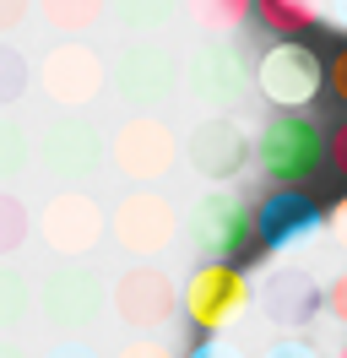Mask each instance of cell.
Instances as JSON below:
<instances>
[{
    "label": "cell",
    "instance_id": "5",
    "mask_svg": "<svg viewBox=\"0 0 347 358\" xmlns=\"http://www.w3.org/2000/svg\"><path fill=\"white\" fill-rule=\"evenodd\" d=\"M108 239L125 250L130 261H157L163 250L179 239V212L163 190L152 185H136L120 196V206L108 212Z\"/></svg>",
    "mask_w": 347,
    "mask_h": 358
},
{
    "label": "cell",
    "instance_id": "4",
    "mask_svg": "<svg viewBox=\"0 0 347 358\" xmlns=\"http://www.w3.org/2000/svg\"><path fill=\"white\" fill-rule=\"evenodd\" d=\"M179 304H185V315H190V326L201 336H217V331H228V326L244 320V310H250V277L234 261H201L185 277Z\"/></svg>",
    "mask_w": 347,
    "mask_h": 358
},
{
    "label": "cell",
    "instance_id": "13",
    "mask_svg": "<svg viewBox=\"0 0 347 358\" xmlns=\"http://www.w3.org/2000/svg\"><path fill=\"white\" fill-rule=\"evenodd\" d=\"M315 234H325V212L304 196L299 185H282V190H271V196L255 206V250L260 255L299 250V245H309Z\"/></svg>",
    "mask_w": 347,
    "mask_h": 358
},
{
    "label": "cell",
    "instance_id": "7",
    "mask_svg": "<svg viewBox=\"0 0 347 358\" xmlns=\"http://www.w3.org/2000/svg\"><path fill=\"white\" fill-rule=\"evenodd\" d=\"M104 157L125 185H157V179L174 169L179 141H174V125H163L157 114H130L125 125L108 136Z\"/></svg>",
    "mask_w": 347,
    "mask_h": 358
},
{
    "label": "cell",
    "instance_id": "20",
    "mask_svg": "<svg viewBox=\"0 0 347 358\" xmlns=\"http://www.w3.org/2000/svg\"><path fill=\"white\" fill-rule=\"evenodd\" d=\"M185 11H190V22L201 27V33L228 38L234 27H244L255 17V0H185Z\"/></svg>",
    "mask_w": 347,
    "mask_h": 358
},
{
    "label": "cell",
    "instance_id": "18",
    "mask_svg": "<svg viewBox=\"0 0 347 358\" xmlns=\"http://www.w3.org/2000/svg\"><path fill=\"white\" fill-rule=\"evenodd\" d=\"M38 6V17L55 33H65V38H82V33H92V27L108 17V0H33Z\"/></svg>",
    "mask_w": 347,
    "mask_h": 358
},
{
    "label": "cell",
    "instance_id": "28",
    "mask_svg": "<svg viewBox=\"0 0 347 358\" xmlns=\"http://www.w3.org/2000/svg\"><path fill=\"white\" fill-rule=\"evenodd\" d=\"M114 358H179V353H174L169 342H157L152 331H141V336H130V342H125Z\"/></svg>",
    "mask_w": 347,
    "mask_h": 358
},
{
    "label": "cell",
    "instance_id": "10",
    "mask_svg": "<svg viewBox=\"0 0 347 358\" xmlns=\"http://www.w3.org/2000/svg\"><path fill=\"white\" fill-rule=\"evenodd\" d=\"M33 76H38L43 98H49L55 109H92V103L104 98V87H108L104 55H98L92 44H76V38L55 44Z\"/></svg>",
    "mask_w": 347,
    "mask_h": 358
},
{
    "label": "cell",
    "instance_id": "23",
    "mask_svg": "<svg viewBox=\"0 0 347 358\" xmlns=\"http://www.w3.org/2000/svg\"><path fill=\"white\" fill-rule=\"evenodd\" d=\"M27 234H33V212H27V201H22L17 190L0 185V261H11V255L27 245Z\"/></svg>",
    "mask_w": 347,
    "mask_h": 358
},
{
    "label": "cell",
    "instance_id": "6",
    "mask_svg": "<svg viewBox=\"0 0 347 358\" xmlns=\"http://www.w3.org/2000/svg\"><path fill=\"white\" fill-rule=\"evenodd\" d=\"M108 87L120 92V103L130 114H152L163 109L179 87V60H174L169 44L157 38H136V44L120 49V60L108 66Z\"/></svg>",
    "mask_w": 347,
    "mask_h": 358
},
{
    "label": "cell",
    "instance_id": "22",
    "mask_svg": "<svg viewBox=\"0 0 347 358\" xmlns=\"http://www.w3.org/2000/svg\"><path fill=\"white\" fill-rule=\"evenodd\" d=\"M27 315H33V282L17 266L0 261V336H11Z\"/></svg>",
    "mask_w": 347,
    "mask_h": 358
},
{
    "label": "cell",
    "instance_id": "17",
    "mask_svg": "<svg viewBox=\"0 0 347 358\" xmlns=\"http://www.w3.org/2000/svg\"><path fill=\"white\" fill-rule=\"evenodd\" d=\"M255 17L277 38H304L315 22H325V0H255Z\"/></svg>",
    "mask_w": 347,
    "mask_h": 358
},
{
    "label": "cell",
    "instance_id": "26",
    "mask_svg": "<svg viewBox=\"0 0 347 358\" xmlns=\"http://www.w3.org/2000/svg\"><path fill=\"white\" fill-rule=\"evenodd\" d=\"M185 358H250V353H244V348H239L228 331H217V336H201V342H195Z\"/></svg>",
    "mask_w": 347,
    "mask_h": 358
},
{
    "label": "cell",
    "instance_id": "34",
    "mask_svg": "<svg viewBox=\"0 0 347 358\" xmlns=\"http://www.w3.org/2000/svg\"><path fill=\"white\" fill-rule=\"evenodd\" d=\"M325 22L337 33H347V0H325Z\"/></svg>",
    "mask_w": 347,
    "mask_h": 358
},
{
    "label": "cell",
    "instance_id": "35",
    "mask_svg": "<svg viewBox=\"0 0 347 358\" xmlns=\"http://www.w3.org/2000/svg\"><path fill=\"white\" fill-rule=\"evenodd\" d=\"M0 358H27V348H22V342H11V336H0Z\"/></svg>",
    "mask_w": 347,
    "mask_h": 358
},
{
    "label": "cell",
    "instance_id": "27",
    "mask_svg": "<svg viewBox=\"0 0 347 358\" xmlns=\"http://www.w3.org/2000/svg\"><path fill=\"white\" fill-rule=\"evenodd\" d=\"M325 169H331L337 179H347V120L325 131Z\"/></svg>",
    "mask_w": 347,
    "mask_h": 358
},
{
    "label": "cell",
    "instance_id": "24",
    "mask_svg": "<svg viewBox=\"0 0 347 358\" xmlns=\"http://www.w3.org/2000/svg\"><path fill=\"white\" fill-rule=\"evenodd\" d=\"M33 87V66L17 44H0V109H17Z\"/></svg>",
    "mask_w": 347,
    "mask_h": 358
},
{
    "label": "cell",
    "instance_id": "33",
    "mask_svg": "<svg viewBox=\"0 0 347 358\" xmlns=\"http://www.w3.org/2000/svg\"><path fill=\"white\" fill-rule=\"evenodd\" d=\"M43 358H98V348H87L82 336H65V342H55Z\"/></svg>",
    "mask_w": 347,
    "mask_h": 358
},
{
    "label": "cell",
    "instance_id": "14",
    "mask_svg": "<svg viewBox=\"0 0 347 358\" xmlns=\"http://www.w3.org/2000/svg\"><path fill=\"white\" fill-rule=\"evenodd\" d=\"M33 157L60 179H87L104 163V136H98V125H92L82 109H60V120L43 125Z\"/></svg>",
    "mask_w": 347,
    "mask_h": 358
},
{
    "label": "cell",
    "instance_id": "25",
    "mask_svg": "<svg viewBox=\"0 0 347 358\" xmlns=\"http://www.w3.org/2000/svg\"><path fill=\"white\" fill-rule=\"evenodd\" d=\"M260 358H325V353L304 331H282L277 342H266V353H260Z\"/></svg>",
    "mask_w": 347,
    "mask_h": 358
},
{
    "label": "cell",
    "instance_id": "2",
    "mask_svg": "<svg viewBox=\"0 0 347 358\" xmlns=\"http://www.w3.org/2000/svg\"><path fill=\"white\" fill-rule=\"evenodd\" d=\"M255 163L277 185H304L325 163V131L309 120V109H277L255 136Z\"/></svg>",
    "mask_w": 347,
    "mask_h": 358
},
{
    "label": "cell",
    "instance_id": "19",
    "mask_svg": "<svg viewBox=\"0 0 347 358\" xmlns=\"http://www.w3.org/2000/svg\"><path fill=\"white\" fill-rule=\"evenodd\" d=\"M174 11H179V0H108V17L125 27L130 38L163 33V27L174 22Z\"/></svg>",
    "mask_w": 347,
    "mask_h": 358
},
{
    "label": "cell",
    "instance_id": "8",
    "mask_svg": "<svg viewBox=\"0 0 347 358\" xmlns=\"http://www.w3.org/2000/svg\"><path fill=\"white\" fill-rule=\"evenodd\" d=\"M38 234L60 261H87L108 239V212L92 190H55L38 212Z\"/></svg>",
    "mask_w": 347,
    "mask_h": 358
},
{
    "label": "cell",
    "instance_id": "12",
    "mask_svg": "<svg viewBox=\"0 0 347 358\" xmlns=\"http://www.w3.org/2000/svg\"><path fill=\"white\" fill-rule=\"evenodd\" d=\"M185 87L206 114H228L250 87V66H244L239 44L206 33V44H195V55L185 60Z\"/></svg>",
    "mask_w": 347,
    "mask_h": 358
},
{
    "label": "cell",
    "instance_id": "32",
    "mask_svg": "<svg viewBox=\"0 0 347 358\" xmlns=\"http://www.w3.org/2000/svg\"><path fill=\"white\" fill-rule=\"evenodd\" d=\"M325 234H331V245H337V250L347 255V196H342L337 206H331V212H325Z\"/></svg>",
    "mask_w": 347,
    "mask_h": 358
},
{
    "label": "cell",
    "instance_id": "15",
    "mask_svg": "<svg viewBox=\"0 0 347 358\" xmlns=\"http://www.w3.org/2000/svg\"><path fill=\"white\" fill-rule=\"evenodd\" d=\"M185 157H190V169L201 179L228 185V179H239V174H244V163L255 157V141L244 136L239 120H228V114H206V120L190 131V141H185Z\"/></svg>",
    "mask_w": 347,
    "mask_h": 358
},
{
    "label": "cell",
    "instance_id": "21",
    "mask_svg": "<svg viewBox=\"0 0 347 358\" xmlns=\"http://www.w3.org/2000/svg\"><path fill=\"white\" fill-rule=\"evenodd\" d=\"M27 163H33V136H27V125L11 120V109H0V185L22 179Z\"/></svg>",
    "mask_w": 347,
    "mask_h": 358
},
{
    "label": "cell",
    "instance_id": "31",
    "mask_svg": "<svg viewBox=\"0 0 347 358\" xmlns=\"http://www.w3.org/2000/svg\"><path fill=\"white\" fill-rule=\"evenodd\" d=\"M27 11H33V0H0V38L17 33V27L27 22Z\"/></svg>",
    "mask_w": 347,
    "mask_h": 358
},
{
    "label": "cell",
    "instance_id": "36",
    "mask_svg": "<svg viewBox=\"0 0 347 358\" xmlns=\"http://www.w3.org/2000/svg\"><path fill=\"white\" fill-rule=\"evenodd\" d=\"M331 358H347V342H342V348H337V353H331Z\"/></svg>",
    "mask_w": 347,
    "mask_h": 358
},
{
    "label": "cell",
    "instance_id": "16",
    "mask_svg": "<svg viewBox=\"0 0 347 358\" xmlns=\"http://www.w3.org/2000/svg\"><path fill=\"white\" fill-rule=\"evenodd\" d=\"M325 310V288L309 266H271L260 277V315L277 331H304Z\"/></svg>",
    "mask_w": 347,
    "mask_h": 358
},
{
    "label": "cell",
    "instance_id": "9",
    "mask_svg": "<svg viewBox=\"0 0 347 358\" xmlns=\"http://www.w3.org/2000/svg\"><path fill=\"white\" fill-rule=\"evenodd\" d=\"M255 87L271 109H309L315 92H325V60L309 44H299V38H277L260 55Z\"/></svg>",
    "mask_w": 347,
    "mask_h": 358
},
{
    "label": "cell",
    "instance_id": "11",
    "mask_svg": "<svg viewBox=\"0 0 347 358\" xmlns=\"http://www.w3.org/2000/svg\"><path fill=\"white\" fill-rule=\"evenodd\" d=\"M108 310L130 331H163L174 320V310H179V288L157 261H130L108 288Z\"/></svg>",
    "mask_w": 347,
    "mask_h": 358
},
{
    "label": "cell",
    "instance_id": "30",
    "mask_svg": "<svg viewBox=\"0 0 347 358\" xmlns=\"http://www.w3.org/2000/svg\"><path fill=\"white\" fill-rule=\"evenodd\" d=\"M325 315L347 331V271H337V277L325 282Z\"/></svg>",
    "mask_w": 347,
    "mask_h": 358
},
{
    "label": "cell",
    "instance_id": "29",
    "mask_svg": "<svg viewBox=\"0 0 347 358\" xmlns=\"http://www.w3.org/2000/svg\"><path fill=\"white\" fill-rule=\"evenodd\" d=\"M325 92H331V98L347 109V44L337 49L331 60H325Z\"/></svg>",
    "mask_w": 347,
    "mask_h": 358
},
{
    "label": "cell",
    "instance_id": "1",
    "mask_svg": "<svg viewBox=\"0 0 347 358\" xmlns=\"http://www.w3.org/2000/svg\"><path fill=\"white\" fill-rule=\"evenodd\" d=\"M185 234H190V245L206 261H250V266L266 261L255 250V206L239 190H228V185H212V190L195 196L190 217H185Z\"/></svg>",
    "mask_w": 347,
    "mask_h": 358
},
{
    "label": "cell",
    "instance_id": "3",
    "mask_svg": "<svg viewBox=\"0 0 347 358\" xmlns=\"http://www.w3.org/2000/svg\"><path fill=\"white\" fill-rule=\"evenodd\" d=\"M33 304H38L43 326H55L60 336H82V331H92L98 315L108 310V288L92 266L65 261V266H55L38 288H33Z\"/></svg>",
    "mask_w": 347,
    "mask_h": 358
}]
</instances>
